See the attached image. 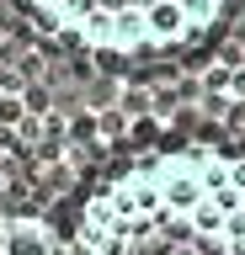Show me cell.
Returning a JSON list of instances; mask_svg holds the SVG:
<instances>
[{
	"label": "cell",
	"instance_id": "obj_2",
	"mask_svg": "<svg viewBox=\"0 0 245 255\" xmlns=\"http://www.w3.org/2000/svg\"><path fill=\"white\" fill-rule=\"evenodd\" d=\"M27 5L59 37L117 59L187 48L235 11V0H27Z\"/></svg>",
	"mask_w": 245,
	"mask_h": 255
},
{
	"label": "cell",
	"instance_id": "obj_1",
	"mask_svg": "<svg viewBox=\"0 0 245 255\" xmlns=\"http://www.w3.org/2000/svg\"><path fill=\"white\" fill-rule=\"evenodd\" d=\"M64 255H245V154L181 143L85 197Z\"/></svg>",
	"mask_w": 245,
	"mask_h": 255
},
{
	"label": "cell",
	"instance_id": "obj_3",
	"mask_svg": "<svg viewBox=\"0 0 245 255\" xmlns=\"http://www.w3.org/2000/svg\"><path fill=\"white\" fill-rule=\"evenodd\" d=\"M0 255H64V234L43 213H5L0 218Z\"/></svg>",
	"mask_w": 245,
	"mask_h": 255
}]
</instances>
